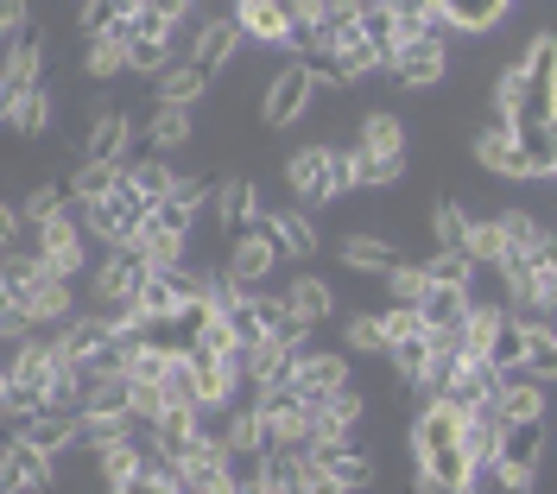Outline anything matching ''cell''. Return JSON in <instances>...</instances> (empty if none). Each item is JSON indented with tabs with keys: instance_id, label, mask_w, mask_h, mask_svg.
Returning <instances> with one entry per match:
<instances>
[{
	"instance_id": "obj_25",
	"label": "cell",
	"mask_w": 557,
	"mask_h": 494,
	"mask_svg": "<svg viewBox=\"0 0 557 494\" xmlns=\"http://www.w3.org/2000/svg\"><path fill=\"white\" fill-rule=\"evenodd\" d=\"M469 292H456V285H431L424 298H418V318H424V330H456L462 336V318H469Z\"/></svg>"
},
{
	"instance_id": "obj_1",
	"label": "cell",
	"mask_w": 557,
	"mask_h": 494,
	"mask_svg": "<svg viewBox=\"0 0 557 494\" xmlns=\"http://www.w3.org/2000/svg\"><path fill=\"white\" fill-rule=\"evenodd\" d=\"M412 457H418V476L450 482V489H475L469 457H462V419H456L450 406H437V399L412 419Z\"/></svg>"
},
{
	"instance_id": "obj_46",
	"label": "cell",
	"mask_w": 557,
	"mask_h": 494,
	"mask_svg": "<svg viewBox=\"0 0 557 494\" xmlns=\"http://www.w3.org/2000/svg\"><path fill=\"white\" fill-rule=\"evenodd\" d=\"M64 210H70L64 190H58V184H38L33 197H26V210H20V222H26V229H45L51 215H64Z\"/></svg>"
},
{
	"instance_id": "obj_47",
	"label": "cell",
	"mask_w": 557,
	"mask_h": 494,
	"mask_svg": "<svg viewBox=\"0 0 557 494\" xmlns=\"http://www.w3.org/2000/svg\"><path fill=\"white\" fill-rule=\"evenodd\" d=\"M494 222H500V242H507V254H532V247H539V235H545V229H539L532 215H520V210L494 215Z\"/></svg>"
},
{
	"instance_id": "obj_39",
	"label": "cell",
	"mask_w": 557,
	"mask_h": 494,
	"mask_svg": "<svg viewBox=\"0 0 557 494\" xmlns=\"http://www.w3.org/2000/svg\"><path fill=\"white\" fill-rule=\"evenodd\" d=\"M127 13H134V0H83V33L114 38L121 26H127Z\"/></svg>"
},
{
	"instance_id": "obj_50",
	"label": "cell",
	"mask_w": 557,
	"mask_h": 494,
	"mask_svg": "<svg viewBox=\"0 0 557 494\" xmlns=\"http://www.w3.org/2000/svg\"><path fill=\"white\" fill-rule=\"evenodd\" d=\"M83 71H89V76L127 71V51H121V38H89V58H83Z\"/></svg>"
},
{
	"instance_id": "obj_16",
	"label": "cell",
	"mask_w": 557,
	"mask_h": 494,
	"mask_svg": "<svg viewBox=\"0 0 557 494\" xmlns=\"http://www.w3.org/2000/svg\"><path fill=\"white\" fill-rule=\"evenodd\" d=\"M285 184H292V197H298L305 210H311V203H336V190H330V146H305V152H292Z\"/></svg>"
},
{
	"instance_id": "obj_60",
	"label": "cell",
	"mask_w": 557,
	"mask_h": 494,
	"mask_svg": "<svg viewBox=\"0 0 557 494\" xmlns=\"http://www.w3.org/2000/svg\"><path fill=\"white\" fill-rule=\"evenodd\" d=\"M0 45H7V33H0Z\"/></svg>"
},
{
	"instance_id": "obj_28",
	"label": "cell",
	"mask_w": 557,
	"mask_h": 494,
	"mask_svg": "<svg viewBox=\"0 0 557 494\" xmlns=\"http://www.w3.org/2000/svg\"><path fill=\"white\" fill-rule=\"evenodd\" d=\"M520 374H532V381H557V330L552 323H525Z\"/></svg>"
},
{
	"instance_id": "obj_32",
	"label": "cell",
	"mask_w": 557,
	"mask_h": 494,
	"mask_svg": "<svg viewBox=\"0 0 557 494\" xmlns=\"http://www.w3.org/2000/svg\"><path fill=\"white\" fill-rule=\"evenodd\" d=\"M343 267H355V273H393L399 254H393L381 235H348L343 242Z\"/></svg>"
},
{
	"instance_id": "obj_55",
	"label": "cell",
	"mask_w": 557,
	"mask_h": 494,
	"mask_svg": "<svg viewBox=\"0 0 557 494\" xmlns=\"http://www.w3.org/2000/svg\"><path fill=\"white\" fill-rule=\"evenodd\" d=\"M305 494H348L336 476H323V469H305Z\"/></svg>"
},
{
	"instance_id": "obj_48",
	"label": "cell",
	"mask_w": 557,
	"mask_h": 494,
	"mask_svg": "<svg viewBox=\"0 0 557 494\" xmlns=\"http://www.w3.org/2000/svg\"><path fill=\"white\" fill-rule=\"evenodd\" d=\"M343 349H355V355H381L386 349V336H381V318H355L343 323Z\"/></svg>"
},
{
	"instance_id": "obj_12",
	"label": "cell",
	"mask_w": 557,
	"mask_h": 494,
	"mask_svg": "<svg viewBox=\"0 0 557 494\" xmlns=\"http://www.w3.org/2000/svg\"><path fill=\"white\" fill-rule=\"evenodd\" d=\"M386 71L399 76L406 89H437V83H444V71H450V58H444V38H412V45H399Z\"/></svg>"
},
{
	"instance_id": "obj_24",
	"label": "cell",
	"mask_w": 557,
	"mask_h": 494,
	"mask_svg": "<svg viewBox=\"0 0 557 494\" xmlns=\"http://www.w3.org/2000/svg\"><path fill=\"white\" fill-rule=\"evenodd\" d=\"M507 7L513 0H437V20H444V33H487V26H500L507 20Z\"/></svg>"
},
{
	"instance_id": "obj_37",
	"label": "cell",
	"mask_w": 557,
	"mask_h": 494,
	"mask_svg": "<svg viewBox=\"0 0 557 494\" xmlns=\"http://www.w3.org/2000/svg\"><path fill=\"white\" fill-rule=\"evenodd\" d=\"M146 140H152V146H165V152H172V146H184V140H190V108L159 102L152 114H146Z\"/></svg>"
},
{
	"instance_id": "obj_7",
	"label": "cell",
	"mask_w": 557,
	"mask_h": 494,
	"mask_svg": "<svg viewBox=\"0 0 557 494\" xmlns=\"http://www.w3.org/2000/svg\"><path fill=\"white\" fill-rule=\"evenodd\" d=\"M292 368H298V349H285L273 336H260L253 349H242V387H253V399L273 387H292Z\"/></svg>"
},
{
	"instance_id": "obj_20",
	"label": "cell",
	"mask_w": 557,
	"mask_h": 494,
	"mask_svg": "<svg viewBox=\"0 0 557 494\" xmlns=\"http://www.w3.org/2000/svg\"><path fill=\"white\" fill-rule=\"evenodd\" d=\"M513 177H557L552 127H513Z\"/></svg>"
},
{
	"instance_id": "obj_31",
	"label": "cell",
	"mask_w": 557,
	"mask_h": 494,
	"mask_svg": "<svg viewBox=\"0 0 557 494\" xmlns=\"http://www.w3.org/2000/svg\"><path fill=\"white\" fill-rule=\"evenodd\" d=\"M520 355H525V323L520 318H500V323H494V336H487L482 361H494L500 374H520Z\"/></svg>"
},
{
	"instance_id": "obj_8",
	"label": "cell",
	"mask_w": 557,
	"mask_h": 494,
	"mask_svg": "<svg viewBox=\"0 0 557 494\" xmlns=\"http://www.w3.org/2000/svg\"><path fill=\"white\" fill-rule=\"evenodd\" d=\"M209 437V424H203V412H184V406H165L159 419L146 424V444L159 450V457H172V462H184L197 444Z\"/></svg>"
},
{
	"instance_id": "obj_14",
	"label": "cell",
	"mask_w": 557,
	"mask_h": 494,
	"mask_svg": "<svg viewBox=\"0 0 557 494\" xmlns=\"http://www.w3.org/2000/svg\"><path fill=\"white\" fill-rule=\"evenodd\" d=\"M235 26L260 45H285L298 38V20H292V0H235Z\"/></svg>"
},
{
	"instance_id": "obj_54",
	"label": "cell",
	"mask_w": 557,
	"mask_h": 494,
	"mask_svg": "<svg viewBox=\"0 0 557 494\" xmlns=\"http://www.w3.org/2000/svg\"><path fill=\"white\" fill-rule=\"evenodd\" d=\"M20 229H26V222H20V210H13V203H0V254L20 242Z\"/></svg>"
},
{
	"instance_id": "obj_2",
	"label": "cell",
	"mask_w": 557,
	"mask_h": 494,
	"mask_svg": "<svg viewBox=\"0 0 557 494\" xmlns=\"http://www.w3.org/2000/svg\"><path fill=\"white\" fill-rule=\"evenodd\" d=\"M0 292H7V305L33 323H64L70 318V280H51L45 267H38V254H0Z\"/></svg>"
},
{
	"instance_id": "obj_53",
	"label": "cell",
	"mask_w": 557,
	"mask_h": 494,
	"mask_svg": "<svg viewBox=\"0 0 557 494\" xmlns=\"http://www.w3.org/2000/svg\"><path fill=\"white\" fill-rule=\"evenodd\" d=\"M0 33H26V0H0Z\"/></svg>"
},
{
	"instance_id": "obj_15",
	"label": "cell",
	"mask_w": 557,
	"mask_h": 494,
	"mask_svg": "<svg viewBox=\"0 0 557 494\" xmlns=\"http://www.w3.org/2000/svg\"><path fill=\"white\" fill-rule=\"evenodd\" d=\"M38 489H51V457L13 437L0 450V494H38Z\"/></svg>"
},
{
	"instance_id": "obj_22",
	"label": "cell",
	"mask_w": 557,
	"mask_h": 494,
	"mask_svg": "<svg viewBox=\"0 0 557 494\" xmlns=\"http://www.w3.org/2000/svg\"><path fill=\"white\" fill-rule=\"evenodd\" d=\"M348 387V355H298V368H292V393H336Z\"/></svg>"
},
{
	"instance_id": "obj_57",
	"label": "cell",
	"mask_w": 557,
	"mask_h": 494,
	"mask_svg": "<svg viewBox=\"0 0 557 494\" xmlns=\"http://www.w3.org/2000/svg\"><path fill=\"white\" fill-rule=\"evenodd\" d=\"M418 494H469V489H450V482H431V476H418Z\"/></svg>"
},
{
	"instance_id": "obj_38",
	"label": "cell",
	"mask_w": 557,
	"mask_h": 494,
	"mask_svg": "<svg viewBox=\"0 0 557 494\" xmlns=\"http://www.w3.org/2000/svg\"><path fill=\"white\" fill-rule=\"evenodd\" d=\"M475 159H482L487 172H507V177H513V127H507V121L482 127V134H475Z\"/></svg>"
},
{
	"instance_id": "obj_9",
	"label": "cell",
	"mask_w": 557,
	"mask_h": 494,
	"mask_svg": "<svg viewBox=\"0 0 557 494\" xmlns=\"http://www.w3.org/2000/svg\"><path fill=\"white\" fill-rule=\"evenodd\" d=\"M247 311H253V323H260V336H273V343H285V349H298V355L311 349V323L285 305V292L267 298V292L253 285V292H247Z\"/></svg>"
},
{
	"instance_id": "obj_21",
	"label": "cell",
	"mask_w": 557,
	"mask_h": 494,
	"mask_svg": "<svg viewBox=\"0 0 557 494\" xmlns=\"http://www.w3.org/2000/svg\"><path fill=\"white\" fill-rule=\"evenodd\" d=\"M494 412H500V424L545 419V381H532V374H507L500 393H494Z\"/></svg>"
},
{
	"instance_id": "obj_5",
	"label": "cell",
	"mask_w": 557,
	"mask_h": 494,
	"mask_svg": "<svg viewBox=\"0 0 557 494\" xmlns=\"http://www.w3.org/2000/svg\"><path fill=\"white\" fill-rule=\"evenodd\" d=\"M38 267H45L51 280H76V273H83V215L64 210L38 229Z\"/></svg>"
},
{
	"instance_id": "obj_30",
	"label": "cell",
	"mask_w": 557,
	"mask_h": 494,
	"mask_svg": "<svg viewBox=\"0 0 557 494\" xmlns=\"http://www.w3.org/2000/svg\"><path fill=\"white\" fill-rule=\"evenodd\" d=\"M215 203H222V229H228V242H235V235H242L247 222H253V210H260V190H253L247 177H228Z\"/></svg>"
},
{
	"instance_id": "obj_11",
	"label": "cell",
	"mask_w": 557,
	"mask_h": 494,
	"mask_svg": "<svg viewBox=\"0 0 557 494\" xmlns=\"http://www.w3.org/2000/svg\"><path fill=\"white\" fill-rule=\"evenodd\" d=\"M13 437H20V444H33V450H45V457H58V450H70V444L83 437V412H58V406H38L33 419L13 424Z\"/></svg>"
},
{
	"instance_id": "obj_33",
	"label": "cell",
	"mask_w": 557,
	"mask_h": 494,
	"mask_svg": "<svg viewBox=\"0 0 557 494\" xmlns=\"http://www.w3.org/2000/svg\"><path fill=\"white\" fill-rule=\"evenodd\" d=\"M330 298H336V292H330L323 280H311V273H298V280L285 285V305H292L298 318L311 323V330H317L323 318H330Z\"/></svg>"
},
{
	"instance_id": "obj_34",
	"label": "cell",
	"mask_w": 557,
	"mask_h": 494,
	"mask_svg": "<svg viewBox=\"0 0 557 494\" xmlns=\"http://www.w3.org/2000/svg\"><path fill=\"white\" fill-rule=\"evenodd\" d=\"M355 152H406V127H399V114H368L361 121V134H355Z\"/></svg>"
},
{
	"instance_id": "obj_4",
	"label": "cell",
	"mask_w": 557,
	"mask_h": 494,
	"mask_svg": "<svg viewBox=\"0 0 557 494\" xmlns=\"http://www.w3.org/2000/svg\"><path fill=\"white\" fill-rule=\"evenodd\" d=\"M146 254H139V242H121L114 254L102 260V273H96V311H127V305H139V285H146Z\"/></svg>"
},
{
	"instance_id": "obj_19",
	"label": "cell",
	"mask_w": 557,
	"mask_h": 494,
	"mask_svg": "<svg viewBox=\"0 0 557 494\" xmlns=\"http://www.w3.org/2000/svg\"><path fill=\"white\" fill-rule=\"evenodd\" d=\"M139 462H146V444L134 437V424H127V431H114V437H102V444H96V469H102V482H108V489H121V482H134V476H139Z\"/></svg>"
},
{
	"instance_id": "obj_23",
	"label": "cell",
	"mask_w": 557,
	"mask_h": 494,
	"mask_svg": "<svg viewBox=\"0 0 557 494\" xmlns=\"http://www.w3.org/2000/svg\"><path fill=\"white\" fill-rule=\"evenodd\" d=\"M494 450H500V412L482 406V412L462 419V457H469V476H482L487 462H494Z\"/></svg>"
},
{
	"instance_id": "obj_3",
	"label": "cell",
	"mask_w": 557,
	"mask_h": 494,
	"mask_svg": "<svg viewBox=\"0 0 557 494\" xmlns=\"http://www.w3.org/2000/svg\"><path fill=\"white\" fill-rule=\"evenodd\" d=\"M146 215H152V203L121 177L108 197H89V203H83V235H102L108 247H121V242H134L139 229H146Z\"/></svg>"
},
{
	"instance_id": "obj_17",
	"label": "cell",
	"mask_w": 557,
	"mask_h": 494,
	"mask_svg": "<svg viewBox=\"0 0 557 494\" xmlns=\"http://www.w3.org/2000/svg\"><path fill=\"white\" fill-rule=\"evenodd\" d=\"M278 267V247L267 242V235H235V254H228V280L242 285V292H253V285H267V273Z\"/></svg>"
},
{
	"instance_id": "obj_27",
	"label": "cell",
	"mask_w": 557,
	"mask_h": 494,
	"mask_svg": "<svg viewBox=\"0 0 557 494\" xmlns=\"http://www.w3.org/2000/svg\"><path fill=\"white\" fill-rule=\"evenodd\" d=\"M83 152H89V159H114V165H127V159H121V152H127V114H114V108L96 114L89 134H83Z\"/></svg>"
},
{
	"instance_id": "obj_49",
	"label": "cell",
	"mask_w": 557,
	"mask_h": 494,
	"mask_svg": "<svg viewBox=\"0 0 557 494\" xmlns=\"http://www.w3.org/2000/svg\"><path fill=\"white\" fill-rule=\"evenodd\" d=\"M386 285H393V305H406V311H418V298L431 292V285H424V267H406V260L386 273Z\"/></svg>"
},
{
	"instance_id": "obj_40",
	"label": "cell",
	"mask_w": 557,
	"mask_h": 494,
	"mask_svg": "<svg viewBox=\"0 0 557 494\" xmlns=\"http://www.w3.org/2000/svg\"><path fill=\"white\" fill-rule=\"evenodd\" d=\"M469 280H475V260H469V254L437 247V260H424V285H456V292H469Z\"/></svg>"
},
{
	"instance_id": "obj_29",
	"label": "cell",
	"mask_w": 557,
	"mask_h": 494,
	"mask_svg": "<svg viewBox=\"0 0 557 494\" xmlns=\"http://www.w3.org/2000/svg\"><path fill=\"white\" fill-rule=\"evenodd\" d=\"M7 127H13V134H26V140H38V134H45V127H51V96H45V89H13V114H7Z\"/></svg>"
},
{
	"instance_id": "obj_35",
	"label": "cell",
	"mask_w": 557,
	"mask_h": 494,
	"mask_svg": "<svg viewBox=\"0 0 557 494\" xmlns=\"http://www.w3.org/2000/svg\"><path fill=\"white\" fill-rule=\"evenodd\" d=\"M0 76H7L13 89H33V83H38V38L33 33L7 38V64H0Z\"/></svg>"
},
{
	"instance_id": "obj_10",
	"label": "cell",
	"mask_w": 557,
	"mask_h": 494,
	"mask_svg": "<svg viewBox=\"0 0 557 494\" xmlns=\"http://www.w3.org/2000/svg\"><path fill=\"white\" fill-rule=\"evenodd\" d=\"M317 89H323V76H317L311 64H292V71H278L273 89H267V121H273V127H292V121L311 108Z\"/></svg>"
},
{
	"instance_id": "obj_56",
	"label": "cell",
	"mask_w": 557,
	"mask_h": 494,
	"mask_svg": "<svg viewBox=\"0 0 557 494\" xmlns=\"http://www.w3.org/2000/svg\"><path fill=\"white\" fill-rule=\"evenodd\" d=\"M114 494H165V489H159V482H146V476H134V482H121Z\"/></svg>"
},
{
	"instance_id": "obj_13",
	"label": "cell",
	"mask_w": 557,
	"mask_h": 494,
	"mask_svg": "<svg viewBox=\"0 0 557 494\" xmlns=\"http://www.w3.org/2000/svg\"><path fill=\"white\" fill-rule=\"evenodd\" d=\"M253 235H267V242L278 247V260L292 254V260H311L317 254V229L305 222V210H278V215H267V210H253V222H247ZM242 229V235H247Z\"/></svg>"
},
{
	"instance_id": "obj_59",
	"label": "cell",
	"mask_w": 557,
	"mask_h": 494,
	"mask_svg": "<svg viewBox=\"0 0 557 494\" xmlns=\"http://www.w3.org/2000/svg\"><path fill=\"white\" fill-rule=\"evenodd\" d=\"M0 393H7V368H0ZM0 424H7V406H0Z\"/></svg>"
},
{
	"instance_id": "obj_45",
	"label": "cell",
	"mask_w": 557,
	"mask_h": 494,
	"mask_svg": "<svg viewBox=\"0 0 557 494\" xmlns=\"http://www.w3.org/2000/svg\"><path fill=\"white\" fill-rule=\"evenodd\" d=\"M431 229H437V247L462 254V242H469V215H462V203H456V197H444V203L431 210Z\"/></svg>"
},
{
	"instance_id": "obj_41",
	"label": "cell",
	"mask_w": 557,
	"mask_h": 494,
	"mask_svg": "<svg viewBox=\"0 0 557 494\" xmlns=\"http://www.w3.org/2000/svg\"><path fill=\"white\" fill-rule=\"evenodd\" d=\"M114 184H121V165H114V159H83V172L70 177L76 203H89V197H108Z\"/></svg>"
},
{
	"instance_id": "obj_26",
	"label": "cell",
	"mask_w": 557,
	"mask_h": 494,
	"mask_svg": "<svg viewBox=\"0 0 557 494\" xmlns=\"http://www.w3.org/2000/svg\"><path fill=\"white\" fill-rule=\"evenodd\" d=\"M159 399H165V406H184V412H203V387H197L190 355H172V361H165V374H159Z\"/></svg>"
},
{
	"instance_id": "obj_52",
	"label": "cell",
	"mask_w": 557,
	"mask_h": 494,
	"mask_svg": "<svg viewBox=\"0 0 557 494\" xmlns=\"http://www.w3.org/2000/svg\"><path fill=\"white\" fill-rule=\"evenodd\" d=\"M361 177H355V152H343V146H330V190L343 197V190H355Z\"/></svg>"
},
{
	"instance_id": "obj_58",
	"label": "cell",
	"mask_w": 557,
	"mask_h": 494,
	"mask_svg": "<svg viewBox=\"0 0 557 494\" xmlns=\"http://www.w3.org/2000/svg\"><path fill=\"white\" fill-rule=\"evenodd\" d=\"M7 114H13V83L0 76V121H7Z\"/></svg>"
},
{
	"instance_id": "obj_42",
	"label": "cell",
	"mask_w": 557,
	"mask_h": 494,
	"mask_svg": "<svg viewBox=\"0 0 557 494\" xmlns=\"http://www.w3.org/2000/svg\"><path fill=\"white\" fill-rule=\"evenodd\" d=\"M203 83H209V76L197 71V64H172V71H165V83H159V102L190 108L197 96H203Z\"/></svg>"
},
{
	"instance_id": "obj_18",
	"label": "cell",
	"mask_w": 557,
	"mask_h": 494,
	"mask_svg": "<svg viewBox=\"0 0 557 494\" xmlns=\"http://www.w3.org/2000/svg\"><path fill=\"white\" fill-rule=\"evenodd\" d=\"M235 45H242V26H235V13L228 20H203V33L190 38V58L184 64H197L203 76H215L228 58H235Z\"/></svg>"
},
{
	"instance_id": "obj_44",
	"label": "cell",
	"mask_w": 557,
	"mask_h": 494,
	"mask_svg": "<svg viewBox=\"0 0 557 494\" xmlns=\"http://www.w3.org/2000/svg\"><path fill=\"white\" fill-rule=\"evenodd\" d=\"M462 254L475 260V267H500L507 260V242H500V222H469V242Z\"/></svg>"
},
{
	"instance_id": "obj_51",
	"label": "cell",
	"mask_w": 557,
	"mask_h": 494,
	"mask_svg": "<svg viewBox=\"0 0 557 494\" xmlns=\"http://www.w3.org/2000/svg\"><path fill=\"white\" fill-rule=\"evenodd\" d=\"M418 330H424V318H418V311H406V305H393V311L381 318L386 343H406V336H418Z\"/></svg>"
},
{
	"instance_id": "obj_6",
	"label": "cell",
	"mask_w": 557,
	"mask_h": 494,
	"mask_svg": "<svg viewBox=\"0 0 557 494\" xmlns=\"http://www.w3.org/2000/svg\"><path fill=\"white\" fill-rule=\"evenodd\" d=\"M305 462H311V469H323V476H336L348 494H361L368 482H374V457L355 444V431H348V437H323V444H311V450H305Z\"/></svg>"
},
{
	"instance_id": "obj_43",
	"label": "cell",
	"mask_w": 557,
	"mask_h": 494,
	"mask_svg": "<svg viewBox=\"0 0 557 494\" xmlns=\"http://www.w3.org/2000/svg\"><path fill=\"white\" fill-rule=\"evenodd\" d=\"M121 177L134 184V190H139V197H146V203H159V197L172 190V172H165L159 159H127V165H121Z\"/></svg>"
},
{
	"instance_id": "obj_36",
	"label": "cell",
	"mask_w": 557,
	"mask_h": 494,
	"mask_svg": "<svg viewBox=\"0 0 557 494\" xmlns=\"http://www.w3.org/2000/svg\"><path fill=\"white\" fill-rule=\"evenodd\" d=\"M386 361H393V374L406 381V387H418V374H424V361H431V330H418V336H406V343H386Z\"/></svg>"
}]
</instances>
